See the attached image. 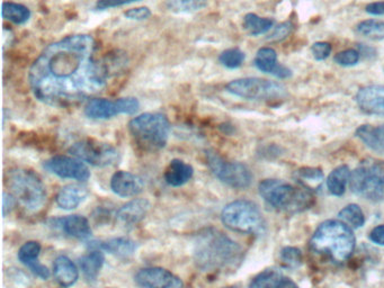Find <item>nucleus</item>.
I'll return each instance as SVG.
<instances>
[{"label": "nucleus", "mask_w": 384, "mask_h": 288, "mask_svg": "<svg viewBox=\"0 0 384 288\" xmlns=\"http://www.w3.org/2000/svg\"><path fill=\"white\" fill-rule=\"evenodd\" d=\"M254 62L257 69L265 73L275 75L277 78L286 79L292 75L291 70L277 62V54L273 48H259Z\"/></svg>", "instance_id": "16"}, {"label": "nucleus", "mask_w": 384, "mask_h": 288, "mask_svg": "<svg viewBox=\"0 0 384 288\" xmlns=\"http://www.w3.org/2000/svg\"><path fill=\"white\" fill-rule=\"evenodd\" d=\"M194 174V168L180 159L171 160L165 171L166 183L173 187H180L189 183Z\"/></svg>", "instance_id": "23"}, {"label": "nucleus", "mask_w": 384, "mask_h": 288, "mask_svg": "<svg viewBox=\"0 0 384 288\" xmlns=\"http://www.w3.org/2000/svg\"><path fill=\"white\" fill-rule=\"evenodd\" d=\"M1 16L3 19L12 21L14 24L23 25L30 19V10L21 3L5 1L1 8Z\"/></svg>", "instance_id": "27"}, {"label": "nucleus", "mask_w": 384, "mask_h": 288, "mask_svg": "<svg viewBox=\"0 0 384 288\" xmlns=\"http://www.w3.org/2000/svg\"><path fill=\"white\" fill-rule=\"evenodd\" d=\"M89 246L108 252L120 258H129L137 251V243L129 237H113L99 242H91Z\"/></svg>", "instance_id": "20"}, {"label": "nucleus", "mask_w": 384, "mask_h": 288, "mask_svg": "<svg viewBox=\"0 0 384 288\" xmlns=\"http://www.w3.org/2000/svg\"><path fill=\"white\" fill-rule=\"evenodd\" d=\"M30 271L36 275V276L40 277L41 279H48L50 277V270L48 268L43 266L42 264H40L39 261L35 262V264H30Z\"/></svg>", "instance_id": "42"}, {"label": "nucleus", "mask_w": 384, "mask_h": 288, "mask_svg": "<svg viewBox=\"0 0 384 288\" xmlns=\"http://www.w3.org/2000/svg\"><path fill=\"white\" fill-rule=\"evenodd\" d=\"M246 55L241 51V48H234L225 50L220 54L219 61L223 66L228 69H237L243 66Z\"/></svg>", "instance_id": "35"}, {"label": "nucleus", "mask_w": 384, "mask_h": 288, "mask_svg": "<svg viewBox=\"0 0 384 288\" xmlns=\"http://www.w3.org/2000/svg\"><path fill=\"white\" fill-rule=\"evenodd\" d=\"M124 16L128 19H132V21H146L150 17L151 10L148 7H137V8H131L124 12Z\"/></svg>", "instance_id": "39"}, {"label": "nucleus", "mask_w": 384, "mask_h": 288, "mask_svg": "<svg viewBox=\"0 0 384 288\" xmlns=\"http://www.w3.org/2000/svg\"><path fill=\"white\" fill-rule=\"evenodd\" d=\"M369 239L378 246H384V225H378L369 233Z\"/></svg>", "instance_id": "43"}, {"label": "nucleus", "mask_w": 384, "mask_h": 288, "mask_svg": "<svg viewBox=\"0 0 384 288\" xmlns=\"http://www.w3.org/2000/svg\"><path fill=\"white\" fill-rule=\"evenodd\" d=\"M340 217L346 224H349L353 228H362L365 223L363 210L356 204H349L344 207L340 212Z\"/></svg>", "instance_id": "33"}, {"label": "nucleus", "mask_w": 384, "mask_h": 288, "mask_svg": "<svg viewBox=\"0 0 384 288\" xmlns=\"http://www.w3.org/2000/svg\"><path fill=\"white\" fill-rule=\"evenodd\" d=\"M69 153L77 159L95 167H110L115 165L120 159V153L116 147L106 142L91 138L72 144L69 147Z\"/></svg>", "instance_id": "11"}, {"label": "nucleus", "mask_w": 384, "mask_h": 288, "mask_svg": "<svg viewBox=\"0 0 384 288\" xmlns=\"http://www.w3.org/2000/svg\"><path fill=\"white\" fill-rule=\"evenodd\" d=\"M259 190L265 201L284 213H301L315 204V196L310 189L293 186L282 180H263Z\"/></svg>", "instance_id": "4"}, {"label": "nucleus", "mask_w": 384, "mask_h": 288, "mask_svg": "<svg viewBox=\"0 0 384 288\" xmlns=\"http://www.w3.org/2000/svg\"><path fill=\"white\" fill-rule=\"evenodd\" d=\"M281 260L288 268H297L302 264V253L295 246H286L281 251Z\"/></svg>", "instance_id": "36"}, {"label": "nucleus", "mask_w": 384, "mask_h": 288, "mask_svg": "<svg viewBox=\"0 0 384 288\" xmlns=\"http://www.w3.org/2000/svg\"><path fill=\"white\" fill-rule=\"evenodd\" d=\"M222 288H238L236 286H229V287H222Z\"/></svg>", "instance_id": "47"}, {"label": "nucleus", "mask_w": 384, "mask_h": 288, "mask_svg": "<svg viewBox=\"0 0 384 288\" xmlns=\"http://www.w3.org/2000/svg\"><path fill=\"white\" fill-rule=\"evenodd\" d=\"M137 1H141V0H97L96 9L106 10V9L116 8Z\"/></svg>", "instance_id": "41"}, {"label": "nucleus", "mask_w": 384, "mask_h": 288, "mask_svg": "<svg viewBox=\"0 0 384 288\" xmlns=\"http://www.w3.org/2000/svg\"><path fill=\"white\" fill-rule=\"evenodd\" d=\"M365 12H369V15H384V1H376V3H369L365 7Z\"/></svg>", "instance_id": "44"}, {"label": "nucleus", "mask_w": 384, "mask_h": 288, "mask_svg": "<svg viewBox=\"0 0 384 288\" xmlns=\"http://www.w3.org/2000/svg\"><path fill=\"white\" fill-rule=\"evenodd\" d=\"M96 50L95 39L87 34L48 45L28 72L34 97L52 107L66 108L102 91L112 63L97 60Z\"/></svg>", "instance_id": "1"}, {"label": "nucleus", "mask_w": 384, "mask_h": 288, "mask_svg": "<svg viewBox=\"0 0 384 288\" xmlns=\"http://www.w3.org/2000/svg\"><path fill=\"white\" fill-rule=\"evenodd\" d=\"M279 288H299L297 286L295 282H292L290 279L284 278L283 279L281 284H279Z\"/></svg>", "instance_id": "46"}, {"label": "nucleus", "mask_w": 384, "mask_h": 288, "mask_svg": "<svg viewBox=\"0 0 384 288\" xmlns=\"http://www.w3.org/2000/svg\"><path fill=\"white\" fill-rule=\"evenodd\" d=\"M353 192L367 201H384V162L367 159L351 174Z\"/></svg>", "instance_id": "6"}, {"label": "nucleus", "mask_w": 384, "mask_h": 288, "mask_svg": "<svg viewBox=\"0 0 384 288\" xmlns=\"http://www.w3.org/2000/svg\"><path fill=\"white\" fill-rule=\"evenodd\" d=\"M351 171L345 165H340L331 171L327 179V187L329 192L335 196L344 195L346 186L351 180Z\"/></svg>", "instance_id": "26"}, {"label": "nucleus", "mask_w": 384, "mask_h": 288, "mask_svg": "<svg viewBox=\"0 0 384 288\" xmlns=\"http://www.w3.org/2000/svg\"><path fill=\"white\" fill-rule=\"evenodd\" d=\"M9 187L19 203L28 210H37L44 204L46 192L41 178L26 169L10 171Z\"/></svg>", "instance_id": "8"}, {"label": "nucleus", "mask_w": 384, "mask_h": 288, "mask_svg": "<svg viewBox=\"0 0 384 288\" xmlns=\"http://www.w3.org/2000/svg\"><path fill=\"white\" fill-rule=\"evenodd\" d=\"M40 252H41V244L36 241H28L18 250V260L21 261V264H24L26 267H30V264L39 261L37 258H39Z\"/></svg>", "instance_id": "34"}, {"label": "nucleus", "mask_w": 384, "mask_h": 288, "mask_svg": "<svg viewBox=\"0 0 384 288\" xmlns=\"http://www.w3.org/2000/svg\"><path fill=\"white\" fill-rule=\"evenodd\" d=\"M311 52L315 60H326L331 55V45L327 42H315L311 46Z\"/></svg>", "instance_id": "38"}, {"label": "nucleus", "mask_w": 384, "mask_h": 288, "mask_svg": "<svg viewBox=\"0 0 384 288\" xmlns=\"http://www.w3.org/2000/svg\"><path fill=\"white\" fill-rule=\"evenodd\" d=\"M356 239L345 222L329 219L319 225L313 233L310 246L315 251L331 257L336 262L349 260L354 252Z\"/></svg>", "instance_id": "3"}, {"label": "nucleus", "mask_w": 384, "mask_h": 288, "mask_svg": "<svg viewBox=\"0 0 384 288\" xmlns=\"http://www.w3.org/2000/svg\"><path fill=\"white\" fill-rule=\"evenodd\" d=\"M14 206V198L8 194H3V214L6 216L8 212H10L12 207Z\"/></svg>", "instance_id": "45"}, {"label": "nucleus", "mask_w": 384, "mask_h": 288, "mask_svg": "<svg viewBox=\"0 0 384 288\" xmlns=\"http://www.w3.org/2000/svg\"><path fill=\"white\" fill-rule=\"evenodd\" d=\"M54 277L58 284L63 288L75 285L79 278L78 268L66 255H60L54 261Z\"/></svg>", "instance_id": "21"}, {"label": "nucleus", "mask_w": 384, "mask_h": 288, "mask_svg": "<svg viewBox=\"0 0 384 288\" xmlns=\"http://www.w3.org/2000/svg\"><path fill=\"white\" fill-rule=\"evenodd\" d=\"M223 224L232 231L241 233H261L265 221L259 206L247 199L234 201L223 208L221 214Z\"/></svg>", "instance_id": "7"}, {"label": "nucleus", "mask_w": 384, "mask_h": 288, "mask_svg": "<svg viewBox=\"0 0 384 288\" xmlns=\"http://www.w3.org/2000/svg\"><path fill=\"white\" fill-rule=\"evenodd\" d=\"M207 0H166V6L175 14H189L205 8Z\"/></svg>", "instance_id": "31"}, {"label": "nucleus", "mask_w": 384, "mask_h": 288, "mask_svg": "<svg viewBox=\"0 0 384 288\" xmlns=\"http://www.w3.org/2000/svg\"><path fill=\"white\" fill-rule=\"evenodd\" d=\"M225 89L234 96L250 100H277L286 96L282 84L261 78L236 79L230 81Z\"/></svg>", "instance_id": "9"}, {"label": "nucleus", "mask_w": 384, "mask_h": 288, "mask_svg": "<svg viewBox=\"0 0 384 288\" xmlns=\"http://www.w3.org/2000/svg\"><path fill=\"white\" fill-rule=\"evenodd\" d=\"M295 178L302 186L311 190L313 188H318L322 185L324 172L322 169L306 167V168L299 169L295 172Z\"/></svg>", "instance_id": "29"}, {"label": "nucleus", "mask_w": 384, "mask_h": 288, "mask_svg": "<svg viewBox=\"0 0 384 288\" xmlns=\"http://www.w3.org/2000/svg\"><path fill=\"white\" fill-rule=\"evenodd\" d=\"M135 282L143 288H184L183 280L180 277L160 267L139 270Z\"/></svg>", "instance_id": "13"}, {"label": "nucleus", "mask_w": 384, "mask_h": 288, "mask_svg": "<svg viewBox=\"0 0 384 288\" xmlns=\"http://www.w3.org/2000/svg\"><path fill=\"white\" fill-rule=\"evenodd\" d=\"M358 107L369 115H384V86H367L356 95Z\"/></svg>", "instance_id": "14"}, {"label": "nucleus", "mask_w": 384, "mask_h": 288, "mask_svg": "<svg viewBox=\"0 0 384 288\" xmlns=\"http://www.w3.org/2000/svg\"><path fill=\"white\" fill-rule=\"evenodd\" d=\"M275 21L272 18L259 17L256 14H247L243 17V26L246 32L252 36H259L265 34L272 28Z\"/></svg>", "instance_id": "28"}, {"label": "nucleus", "mask_w": 384, "mask_h": 288, "mask_svg": "<svg viewBox=\"0 0 384 288\" xmlns=\"http://www.w3.org/2000/svg\"><path fill=\"white\" fill-rule=\"evenodd\" d=\"M207 165L218 179L236 189H245L252 185L250 169L241 162L228 161L213 150L207 151Z\"/></svg>", "instance_id": "10"}, {"label": "nucleus", "mask_w": 384, "mask_h": 288, "mask_svg": "<svg viewBox=\"0 0 384 288\" xmlns=\"http://www.w3.org/2000/svg\"><path fill=\"white\" fill-rule=\"evenodd\" d=\"M88 189L81 185H67L58 192L57 204L62 210H73L87 198Z\"/></svg>", "instance_id": "22"}, {"label": "nucleus", "mask_w": 384, "mask_h": 288, "mask_svg": "<svg viewBox=\"0 0 384 288\" xmlns=\"http://www.w3.org/2000/svg\"><path fill=\"white\" fill-rule=\"evenodd\" d=\"M54 228H60L67 235L78 240H86L91 235V228L85 216L69 215L52 219Z\"/></svg>", "instance_id": "17"}, {"label": "nucleus", "mask_w": 384, "mask_h": 288, "mask_svg": "<svg viewBox=\"0 0 384 288\" xmlns=\"http://www.w3.org/2000/svg\"><path fill=\"white\" fill-rule=\"evenodd\" d=\"M360 59V52H358V50H354V48L344 50V51L337 53L335 57H333L335 62L342 66H355V64H358Z\"/></svg>", "instance_id": "37"}, {"label": "nucleus", "mask_w": 384, "mask_h": 288, "mask_svg": "<svg viewBox=\"0 0 384 288\" xmlns=\"http://www.w3.org/2000/svg\"><path fill=\"white\" fill-rule=\"evenodd\" d=\"M292 30H293L292 23H290V21L282 23V24L277 25L275 27L273 33L270 35V39H273V41H282V39H286V36L291 34Z\"/></svg>", "instance_id": "40"}, {"label": "nucleus", "mask_w": 384, "mask_h": 288, "mask_svg": "<svg viewBox=\"0 0 384 288\" xmlns=\"http://www.w3.org/2000/svg\"><path fill=\"white\" fill-rule=\"evenodd\" d=\"M150 210V203L144 198H137L126 203L117 210L116 219L124 226H132L141 222Z\"/></svg>", "instance_id": "18"}, {"label": "nucleus", "mask_w": 384, "mask_h": 288, "mask_svg": "<svg viewBox=\"0 0 384 288\" xmlns=\"http://www.w3.org/2000/svg\"><path fill=\"white\" fill-rule=\"evenodd\" d=\"M129 131L142 150H162L168 142L171 124L162 113H144L130 120Z\"/></svg>", "instance_id": "5"}, {"label": "nucleus", "mask_w": 384, "mask_h": 288, "mask_svg": "<svg viewBox=\"0 0 384 288\" xmlns=\"http://www.w3.org/2000/svg\"><path fill=\"white\" fill-rule=\"evenodd\" d=\"M356 32L367 39L381 41L384 39V21L376 19L360 21L356 26Z\"/></svg>", "instance_id": "32"}, {"label": "nucleus", "mask_w": 384, "mask_h": 288, "mask_svg": "<svg viewBox=\"0 0 384 288\" xmlns=\"http://www.w3.org/2000/svg\"><path fill=\"white\" fill-rule=\"evenodd\" d=\"M356 136L371 150L384 152V124L380 126L362 125L356 129Z\"/></svg>", "instance_id": "24"}, {"label": "nucleus", "mask_w": 384, "mask_h": 288, "mask_svg": "<svg viewBox=\"0 0 384 288\" xmlns=\"http://www.w3.org/2000/svg\"><path fill=\"white\" fill-rule=\"evenodd\" d=\"M44 169L63 179H75L78 181H87L90 171L84 161L77 158L67 156H54L43 163Z\"/></svg>", "instance_id": "12"}, {"label": "nucleus", "mask_w": 384, "mask_h": 288, "mask_svg": "<svg viewBox=\"0 0 384 288\" xmlns=\"http://www.w3.org/2000/svg\"><path fill=\"white\" fill-rule=\"evenodd\" d=\"M111 188L121 197H133L143 192L144 183L137 174L129 171L120 170L113 174Z\"/></svg>", "instance_id": "15"}, {"label": "nucleus", "mask_w": 384, "mask_h": 288, "mask_svg": "<svg viewBox=\"0 0 384 288\" xmlns=\"http://www.w3.org/2000/svg\"><path fill=\"white\" fill-rule=\"evenodd\" d=\"M193 255L196 266L203 271H221L238 267L243 252L228 235L209 228L196 234Z\"/></svg>", "instance_id": "2"}, {"label": "nucleus", "mask_w": 384, "mask_h": 288, "mask_svg": "<svg viewBox=\"0 0 384 288\" xmlns=\"http://www.w3.org/2000/svg\"><path fill=\"white\" fill-rule=\"evenodd\" d=\"M282 273L277 269H265L250 282V288H279Z\"/></svg>", "instance_id": "30"}, {"label": "nucleus", "mask_w": 384, "mask_h": 288, "mask_svg": "<svg viewBox=\"0 0 384 288\" xmlns=\"http://www.w3.org/2000/svg\"><path fill=\"white\" fill-rule=\"evenodd\" d=\"M105 261V257L103 253L102 250H93L84 257L79 259V266H80L81 271L84 273L89 282H95L99 271L102 269L103 264Z\"/></svg>", "instance_id": "25"}, {"label": "nucleus", "mask_w": 384, "mask_h": 288, "mask_svg": "<svg viewBox=\"0 0 384 288\" xmlns=\"http://www.w3.org/2000/svg\"><path fill=\"white\" fill-rule=\"evenodd\" d=\"M85 114L93 120H108L123 113L120 99L111 100L106 98H94L90 99L85 107Z\"/></svg>", "instance_id": "19"}]
</instances>
